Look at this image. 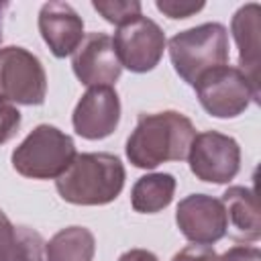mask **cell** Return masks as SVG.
Segmentation results:
<instances>
[{"mask_svg":"<svg viewBox=\"0 0 261 261\" xmlns=\"http://www.w3.org/2000/svg\"><path fill=\"white\" fill-rule=\"evenodd\" d=\"M71 67L75 77L88 88L112 86L122 71L112 37H108L106 33L86 35L77 49L71 53Z\"/></svg>","mask_w":261,"mask_h":261,"instance_id":"10","label":"cell"},{"mask_svg":"<svg viewBox=\"0 0 261 261\" xmlns=\"http://www.w3.org/2000/svg\"><path fill=\"white\" fill-rule=\"evenodd\" d=\"M96 239L86 226H67L45 243V261H92Z\"/></svg>","mask_w":261,"mask_h":261,"instance_id":"15","label":"cell"},{"mask_svg":"<svg viewBox=\"0 0 261 261\" xmlns=\"http://www.w3.org/2000/svg\"><path fill=\"white\" fill-rule=\"evenodd\" d=\"M175 224L179 232L194 245H212L228 230L224 204L208 194H190L179 200Z\"/></svg>","mask_w":261,"mask_h":261,"instance_id":"9","label":"cell"},{"mask_svg":"<svg viewBox=\"0 0 261 261\" xmlns=\"http://www.w3.org/2000/svg\"><path fill=\"white\" fill-rule=\"evenodd\" d=\"M120 122V98L112 86L88 88L73 108V130L88 141H98L116 130Z\"/></svg>","mask_w":261,"mask_h":261,"instance_id":"11","label":"cell"},{"mask_svg":"<svg viewBox=\"0 0 261 261\" xmlns=\"http://www.w3.org/2000/svg\"><path fill=\"white\" fill-rule=\"evenodd\" d=\"M75 143L53 124L35 126L12 151V167L22 177L57 179L73 161Z\"/></svg>","mask_w":261,"mask_h":261,"instance_id":"4","label":"cell"},{"mask_svg":"<svg viewBox=\"0 0 261 261\" xmlns=\"http://www.w3.org/2000/svg\"><path fill=\"white\" fill-rule=\"evenodd\" d=\"M173 192L175 177L171 173H147L135 181L130 190V204L135 212L155 214L171 204Z\"/></svg>","mask_w":261,"mask_h":261,"instance_id":"16","label":"cell"},{"mask_svg":"<svg viewBox=\"0 0 261 261\" xmlns=\"http://www.w3.org/2000/svg\"><path fill=\"white\" fill-rule=\"evenodd\" d=\"M27 237V226H14L0 210V261H14Z\"/></svg>","mask_w":261,"mask_h":261,"instance_id":"18","label":"cell"},{"mask_svg":"<svg viewBox=\"0 0 261 261\" xmlns=\"http://www.w3.org/2000/svg\"><path fill=\"white\" fill-rule=\"evenodd\" d=\"M94 10H98L104 20L122 27L137 16H141V2L139 0H94Z\"/></svg>","mask_w":261,"mask_h":261,"instance_id":"17","label":"cell"},{"mask_svg":"<svg viewBox=\"0 0 261 261\" xmlns=\"http://www.w3.org/2000/svg\"><path fill=\"white\" fill-rule=\"evenodd\" d=\"M171 261H218V255L210 245H188L175 253Z\"/></svg>","mask_w":261,"mask_h":261,"instance_id":"21","label":"cell"},{"mask_svg":"<svg viewBox=\"0 0 261 261\" xmlns=\"http://www.w3.org/2000/svg\"><path fill=\"white\" fill-rule=\"evenodd\" d=\"M20 112L16 110V106H12L10 102L0 98V145L8 143L20 128Z\"/></svg>","mask_w":261,"mask_h":261,"instance_id":"19","label":"cell"},{"mask_svg":"<svg viewBox=\"0 0 261 261\" xmlns=\"http://www.w3.org/2000/svg\"><path fill=\"white\" fill-rule=\"evenodd\" d=\"M190 171L210 184H228L241 169V147L239 143L218 130L198 133L188 151Z\"/></svg>","mask_w":261,"mask_h":261,"instance_id":"7","label":"cell"},{"mask_svg":"<svg viewBox=\"0 0 261 261\" xmlns=\"http://www.w3.org/2000/svg\"><path fill=\"white\" fill-rule=\"evenodd\" d=\"M112 43L120 65L133 73L151 71L161 61L167 45L161 27L143 14L118 27L112 37Z\"/></svg>","mask_w":261,"mask_h":261,"instance_id":"8","label":"cell"},{"mask_svg":"<svg viewBox=\"0 0 261 261\" xmlns=\"http://www.w3.org/2000/svg\"><path fill=\"white\" fill-rule=\"evenodd\" d=\"M157 10L167 18H188L204 8V2H177V0H157Z\"/></svg>","mask_w":261,"mask_h":261,"instance_id":"20","label":"cell"},{"mask_svg":"<svg viewBox=\"0 0 261 261\" xmlns=\"http://www.w3.org/2000/svg\"><path fill=\"white\" fill-rule=\"evenodd\" d=\"M39 33L55 57L71 55L84 39V20L67 2H45L39 10Z\"/></svg>","mask_w":261,"mask_h":261,"instance_id":"12","label":"cell"},{"mask_svg":"<svg viewBox=\"0 0 261 261\" xmlns=\"http://www.w3.org/2000/svg\"><path fill=\"white\" fill-rule=\"evenodd\" d=\"M259 16L261 8L257 2L241 6L230 22L234 43L239 47V69L259 88Z\"/></svg>","mask_w":261,"mask_h":261,"instance_id":"13","label":"cell"},{"mask_svg":"<svg viewBox=\"0 0 261 261\" xmlns=\"http://www.w3.org/2000/svg\"><path fill=\"white\" fill-rule=\"evenodd\" d=\"M175 73L194 86L206 71L226 65L228 31L220 22H204L173 35L167 43Z\"/></svg>","mask_w":261,"mask_h":261,"instance_id":"3","label":"cell"},{"mask_svg":"<svg viewBox=\"0 0 261 261\" xmlns=\"http://www.w3.org/2000/svg\"><path fill=\"white\" fill-rule=\"evenodd\" d=\"M118 261H159L155 253L147 251V249H130V251H124Z\"/></svg>","mask_w":261,"mask_h":261,"instance_id":"23","label":"cell"},{"mask_svg":"<svg viewBox=\"0 0 261 261\" xmlns=\"http://www.w3.org/2000/svg\"><path fill=\"white\" fill-rule=\"evenodd\" d=\"M226 212V224L232 228V237L237 241H259L261 237V218H259V202L255 190L245 186H230L222 200Z\"/></svg>","mask_w":261,"mask_h":261,"instance_id":"14","label":"cell"},{"mask_svg":"<svg viewBox=\"0 0 261 261\" xmlns=\"http://www.w3.org/2000/svg\"><path fill=\"white\" fill-rule=\"evenodd\" d=\"M218 261H261V251L249 245H234L230 247Z\"/></svg>","mask_w":261,"mask_h":261,"instance_id":"22","label":"cell"},{"mask_svg":"<svg viewBox=\"0 0 261 261\" xmlns=\"http://www.w3.org/2000/svg\"><path fill=\"white\" fill-rule=\"evenodd\" d=\"M194 137L196 128L181 112L139 114L137 126L126 139V157L139 169H155L165 161L186 159Z\"/></svg>","mask_w":261,"mask_h":261,"instance_id":"1","label":"cell"},{"mask_svg":"<svg viewBox=\"0 0 261 261\" xmlns=\"http://www.w3.org/2000/svg\"><path fill=\"white\" fill-rule=\"evenodd\" d=\"M124 165L112 153H75L69 167L55 179L57 194L77 206H104L124 188Z\"/></svg>","mask_w":261,"mask_h":261,"instance_id":"2","label":"cell"},{"mask_svg":"<svg viewBox=\"0 0 261 261\" xmlns=\"http://www.w3.org/2000/svg\"><path fill=\"white\" fill-rule=\"evenodd\" d=\"M194 88L202 108L216 118H234L243 114L251 102H259V88L232 65L206 71Z\"/></svg>","mask_w":261,"mask_h":261,"instance_id":"5","label":"cell"},{"mask_svg":"<svg viewBox=\"0 0 261 261\" xmlns=\"http://www.w3.org/2000/svg\"><path fill=\"white\" fill-rule=\"evenodd\" d=\"M2 10H4V4H0V41H2Z\"/></svg>","mask_w":261,"mask_h":261,"instance_id":"24","label":"cell"},{"mask_svg":"<svg viewBox=\"0 0 261 261\" xmlns=\"http://www.w3.org/2000/svg\"><path fill=\"white\" fill-rule=\"evenodd\" d=\"M47 96V73L37 55L24 47H0V98L10 104L41 106Z\"/></svg>","mask_w":261,"mask_h":261,"instance_id":"6","label":"cell"}]
</instances>
